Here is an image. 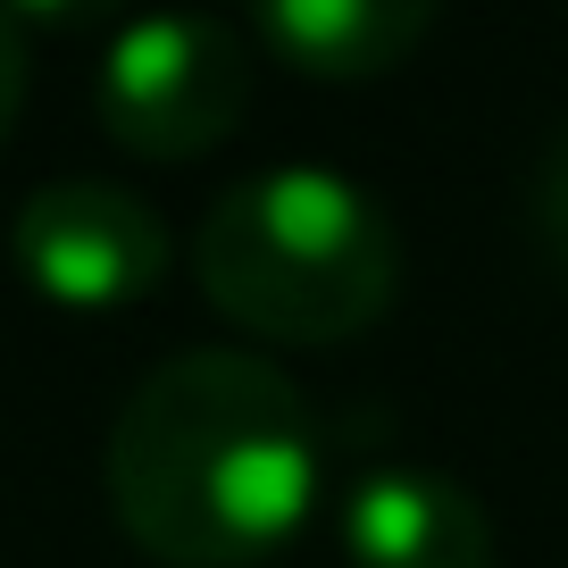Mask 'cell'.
Segmentation results:
<instances>
[{"mask_svg":"<svg viewBox=\"0 0 568 568\" xmlns=\"http://www.w3.org/2000/svg\"><path fill=\"white\" fill-rule=\"evenodd\" d=\"M193 284L217 318L267 343H352L402 293V234L335 168H267L201 210Z\"/></svg>","mask_w":568,"mask_h":568,"instance_id":"7a4b0ae2","label":"cell"},{"mask_svg":"<svg viewBox=\"0 0 568 568\" xmlns=\"http://www.w3.org/2000/svg\"><path fill=\"white\" fill-rule=\"evenodd\" d=\"M535 217H544V243H551V267L568 276V134L560 151L544 160V193H535Z\"/></svg>","mask_w":568,"mask_h":568,"instance_id":"52a82bcc","label":"cell"},{"mask_svg":"<svg viewBox=\"0 0 568 568\" xmlns=\"http://www.w3.org/2000/svg\"><path fill=\"white\" fill-rule=\"evenodd\" d=\"M18 109H26V34L18 18H0V142L18 125Z\"/></svg>","mask_w":568,"mask_h":568,"instance_id":"ba28073f","label":"cell"},{"mask_svg":"<svg viewBox=\"0 0 568 568\" xmlns=\"http://www.w3.org/2000/svg\"><path fill=\"white\" fill-rule=\"evenodd\" d=\"M318 501V426L260 352H176L109 426V510L168 568H251Z\"/></svg>","mask_w":568,"mask_h":568,"instance_id":"6da1fadb","label":"cell"},{"mask_svg":"<svg viewBox=\"0 0 568 568\" xmlns=\"http://www.w3.org/2000/svg\"><path fill=\"white\" fill-rule=\"evenodd\" d=\"M9 260L59 310H125L142 293H160L168 276V226L160 210L125 184L101 176H59L26 193L18 226H9Z\"/></svg>","mask_w":568,"mask_h":568,"instance_id":"277c9868","label":"cell"},{"mask_svg":"<svg viewBox=\"0 0 568 568\" xmlns=\"http://www.w3.org/2000/svg\"><path fill=\"white\" fill-rule=\"evenodd\" d=\"M251 34L310 84H368L435 34V9L418 0H267Z\"/></svg>","mask_w":568,"mask_h":568,"instance_id":"8992f818","label":"cell"},{"mask_svg":"<svg viewBox=\"0 0 568 568\" xmlns=\"http://www.w3.org/2000/svg\"><path fill=\"white\" fill-rule=\"evenodd\" d=\"M251 42L226 18H134L101 51L92 118L134 160H201L251 109Z\"/></svg>","mask_w":568,"mask_h":568,"instance_id":"3957f363","label":"cell"},{"mask_svg":"<svg viewBox=\"0 0 568 568\" xmlns=\"http://www.w3.org/2000/svg\"><path fill=\"white\" fill-rule=\"evenodd\" d=\"M335 535L352 568H494L485 501L468 485H452L444 468H409V460L352 477Z\"/></svg>","mask_w":568,"mask_h":568,"instance_id":"5b68a950","label":"cell"}]
</instances>
